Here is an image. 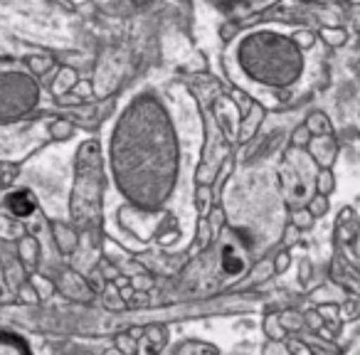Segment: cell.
I'll return each mask as SVG.
<instances>
[{
	"instance_id": "3",
	"label": "cell",
	"mask_w": 360,
	"mask_h": 355,
	"mask_svg": "<svg viewBox=\"0 0 360 355\" xmlns=\"http://www.w3.org/2000/svg\"><path fill=\"white\" fill-rule=\"evenodd\" d=\"M306 148H309V158L319 165V170L321 168H333L335 158H338V141L333 138V134L314 136Z\"/></svg>"
},
{
	"instance_id": "18",
	"label": "cell",
	"mask_w": 360,
	"mask_h": 355,
	"mask_svg": "<svg viewBox=\"0 0 360 355\" xmlns=\"http://www.w3.org/2000/svg\"><path fill=\"white\" fill-rule=\"evenodd\" d=\"M143 335H146V340H150V350L153 353H158L160 348L165 345V338H168V330L165 328H160V325H150V328H143Z\"/></svg>"
},
{
	"instance_id": "10",
	"label": "cell",
	"mask_w": 360,
	"mask_h": 355,
	"mask_svg": "<svg viewBox=\"0 0 360 355\" xmlns=\"http://www.w3.org/2000/svg\"><path fill=\"white\" fill-rule=\"evenodd\" d=\"M193 237H195V247L200 252L210 250L212 242H215V232H212L207 217H198V220H195V235H193Z\"/></svg>"
},
{
	"instance_id": "16",
	"label": "cell",
	"mask_w": 360,
	"mask_h": 355,
	"mask_svg": "<svg viewBox=\"0 0 360 355\" xmlns=\"http://www.w3.org/2000/svg\"><path fill=\"white\" fill-rule=\"evenodd\" d=\"M247 276H250V281H266L269 276H274V264H271V257H269V259L257 262Z\"/></svg>"
},
{
	"instance_id": "15",
	"label": "cell",
	"mask_w": 360,
	"mask_h": 355,
	"mask_svg": "<svg viewBox=\"0 0 360 355\" xmlns=\"http://www.w3.org/2000/svg\"><path fill=\"white\" fill-rule=\"evenodd\" d=\"M306 210L311 212V217L314 220H321V217H326L328 215V210H330V202H328V198H323V195H311L309 198V202H306Z\"/></svg>"
},
{
	"instance_id": "14",
	"label": "cell",
	"mask_w": 360,
	"mask_h": 355,
	"mask_svg": "<svg viewBox=\"0 0 360 355\" xmlns=\"http://www.w3.org/2000/svg\"><path fill=\"white\" fill-rule=\"evenodd\" d=\"M279 321L281 325H284L286 333H301V330L306 328L304 325V314H299V311H284V314H279Z\"/></svg>"
},
{
	"instance_id": "13",
	"label": "cell",
	"mask_w": 360,
	"mask_h": 355,
	"mask_svg": "<svg viewBox=\"0 0 360 355\" xmlns=\"http://www.w3.org/2000/svg\"><path fill=\"white\" fill-rule=\"evenodd\" d=\"M0 355H30V350L25 348V343H20L13 335L0 333Z\"/></svg>"
},
{
	"instance_id": "20",
	"label": "cell",
	"mask_w": 360,
	"mask_h": 355,
	"mask_svg": "<svg viewBox=\"0 0 360 355\" xmlns=\"http://www.w3.org/2000/svg\"><path fill=\"white\" fill-rule=\"evenodd\" d=\"M271 264H274V274H286L294 264V257H291L289 250H279L271 257Z\"/></svg>"
},
{
	"instance_id": "1",
	"label": "cell",
	"mask_w": 360,
	"mask_h": 355,
	"mask_svg": "<svg viewBox=\"0 0 360 355\" xmlns=\"http://www.w3.org/2000/svg\"><path fill=\"white\" fill-rule=\"evenodd\" d=\"M106 163L126 207L163 212L180 191V136L155 91H141L124 106L111 129Z\"/></svg>"
},
{
	"instance_id": "4",
	"label": "cell",
	"mask_w": 360,
	"mask_h": 355,
	"mask_svg": "<svg viewBox=\"0 0 360 355\" xmlns=\"http://www.w3.org/2000/svg\"><path fill=\"white\" fill-rule=\"evenodd\" d=\"M264 116H266L264 106H262L259 101H252L250 111H247L245 119L240 121V131H237V138H240L242 143H250V141L257 136V131L262 129V124H264Z\"/></svg>"
},
{
	"instance_id": "29",
	"label": "cell",
	"mask_w": 360,
	"mask_h": 355,
	"mask_svg": "<svg viewBox=\"0 0 360 355\" xmlns=\"http://www.w3.org/2000/svg\"><path fill=\"white\" fill-rule=\"evenodd\" d=\"M50 131L55 138H70V136L75 134V126H72L70 121H55V124L50 126Z\"/></svg>"
},
{
	"instance_id": "7",
	"label": "cell",
	"mask_w": 360,
	"mask_h": 355,
	"mask_svg": "<svg viewBox=\"0 0 360 355\" xmlns=\"http://www.w3.org/2000/svg\"><path fill=\"white\" fill-rule=\"evenodd\" d=\"M262 330H264V335H266L269 343H284V340L289 338V333H286L284 325H281L279 314H276V311H271V314L264 316V321H262Z\"/></svg>"
},
{
	"instance_id": "23",
	"label": "cell",
	"mask_w": 360,
	"mask_h": 355,
	"mask_svg": "<svg viewBox=\"0 0 360 355\" xmlns=\"http://www.w3.org/2000/svg\"><path fill=\"white\" fill-rule=\"evenodd\" d=\"M301 235H304V232L296 230V227L289 222V225L284 227V232H281V250H289L291 252L301 242Z\"/></svg>"
},
{
	"instance_id": "5",
	"label": "cell",
	"mask_w": 360,
	"mask_h": 355,
	"mask_svg": "<svg viewBox=\"0 0 360 355\" xmlns=\"http://www.w3.org/2000/svg\"><path fill=\"white\" fill-rule=\"evenodd\" d=\"M8 207H11L13 215L27 217V215H32V210H35V198H32V193H27V191L11 193V195H8Z\"/></svg>"
},
{
	"instance_id": "30",
	"label": "cell",
	"mask_w": 360,
	"mask_h": 355,
	"mask_svg": "<svg viewBox=\"0 0 360 355\" xmlns=\"http://www.w3.org/2000/svg\"><path fill=\"white\" fill-rule=\"evenodd\" d=\"M32 284H35V294L40 296V299H47V296H52V291H55L52 281L40 279V276H35V279H32Z\"/></svg>"
},
{
	"instance_id": "31",
	"label": "cell",
	"mask_w": 360,
	"mask_h": 355,
	"mask_svg": "<svg viewBox=\"0 0 360 355\" xmlns=\"http://www.w3.org/2000/svg\"><path fill=\"white\" fill-rule=\"evenodd\" d=\"M311 274H314V264H311L309 257H304V259H301V264H299V284H301V286L309 284V281H311Z\"/></svg>"
},
{
	"instance_id": "34",
	"label": "cell",
	"mask_w": 360,
	"mask_h": 355,
	"mask_svg": "<svg viewBox=\"0 0 360 355\" xmlns=\"http://www.w3.org/2000/svg\"><path fill=\"white\" fill-rule=\"evenodd\" d=\"M355 355H360V345H358V353H355Z\"/></svg>"
},
{
	"instance_id": "22",
	"label": "cell",
	"mask_w": 360,
	"mask_h": 355,
	"mask_svg": "<svg viewBox=\"0 0 360 355\" xmlns=\"http://www.w3.org/2000/svg\"><path fill=\"white\" fill-rule=\"evenodd\" d=\"M314 138V136L309 134V129H306L304 124H299L294 131H291V136H289V143H291V148H306L309 146V141Z\"/></svg>"
},
{
	"instance_id": "24",
	"label": "cell",
	"mask_w": 360,
	"mask_h": 355,
	"mask_svg": "<svg viewBox=\"0 0 360 355\" xmlns=\"http://www.w3.org/2000/svg\"><path fill=\"white\" fill-rule=\"evenodd\" d=\"M340 321H355L360 316V299H348L345 304L338 306Z\"/></svg>"
},
{
	"instance_id": "21",
	"label": "cell",
	"mask_w": 360,
	"mask_h": 355,
	"mask_svg": "<svg viewBox=\"0 0 360 355\" xmlns=\"http://www.w3.org/2000/svg\"><path fill=\"white\" fill-rule=\"evenodd\" d=\"M207 222H210V227H212V232H215V237L220 235V232L225 230V225H227L225 207H220V205L212 207V210L207 212Z\"/></svg>"
},
{
	"instance_id": "2",
	"label": "cell",
	"mask_w": 360,
	"mask_h": 355,
	"mask_svg": "<svg viewBox=\"0 0 360 355\" xmlns=\"http://www.w3.org/2000/svg\"><path fill=\"white\" fill-rule=\"evenodd\" d=\"M227 72L232 82L247 96L255 94V101L262 106L269 99L279 104L304 79L306 57L291 35L276 27H257L232 42L227 52Z\"/></svg>"
},
{
	"instance_id": "26",
	"label": "cell",
	"mask_w": 360,
	"mask_h": 355,
	"mask_svg": "<svg viewBox=\"0 0 360 355\" xmlns=\"http://www.w3.org/2000/svg\"><path fill=\"white\" fill-rule=\"evenodd\" d=\"M291 40H294L301 50H311V47L316 45V37H314V32H311V30H296L294 35H291Z\"/></svg>"
},
{
	"instance_id": "11",
	"label": "cell",
	"mask_w": 360,
	"mask_h": 355,
	"mask_svg": "<svg viewBox=\"0 0 360 355\" xmlns=\"http://www.w3.org/2000/svg\"><path fill=\"white\" fill-rule=\"evenodd\" d=\"M175 355H220V350L202 340H186L175 348Z\"/></svg>"
},
{
	"instance_id": "6",
	"label": "cell",
	"mask_w": 360,
	"mask_h": 355,
	"mask_svg": "<svg viewBox=\"0 0 360 355\" xmlns=\"http://www.w3.org/2000/svg\"><path fill=\"white\" fill-rule=\"evenodd\" d=\"M52 232H55V242H57V247H60L62 254H72V252L77 250L79 237H77L75 230H70V227L62 225V222H55V225H52Z\"/></svg>"
},
{
	"instance_id": "12",
	"label": "cell",
	"mask_w": 360,
	"mask_h": 355,
	"mask_svg": "<svg viewBox=\"0 0 360 355\" xmlns=\"http://www.w3.org/2000/svg\"><path fill=\"white\" fill-rule=\"evenodd\" d=\"M314 186H316V193H319V195H323V198L333 195V193H335V175H333V170H330V168H321L319 173H316Z\"/></svg>"
},
{
	"instance_id": "19",
	"label": "cell",
	"mask_w": 360,
	"mask_h": 355,
	"mask_svg": "<svg viewBox=\"0 0 360 355\" xmlns=\"http://www.w3.org/2000/svg\"><path fill=\"white\" fill-rule=\"evenodd\" d=\"M114 343H116V350H119L121 355H136V353H139V340H136L131 333L116 335Z\"/></svg>"
},
{
	"instance_id": "32",
	"label": "cell",
	"mask_w": 360,
	"mask_h": 355,
	"mask_svg": "<svg viewBox=\"0 0 360 355\" xmlns=\"http://www.w3.org/2000/svg\"><path fill=\"white\" fill-rule=\"evenodd\" d=\"M264 355H289V353H286L284 343H269L264 350Z\"/></svg>"
},
{
	"instance_id": "9",
	"label": "cell",
	"mask_w": 360,
	"mask_h": 355,
	"mask_svg": "<svg viewBox=\"0 0 360 355\" xmlns=\"http://www.w3.org/2000/svg\"><path fill=\"white\" fill-rule=\"evenodd\" d=\"M304 126L309 129L311 136H328V134H333V126H330L328 116H326L323 111H311V114L306 116Z\"/></svg>"
},
{
	"instance_id": "33",
	"label": "cell",
	"mask_w": 360,
	"mask_h": 355,
	"mask_svg": "<svg viewBox=\"0 0 360 355\" xmlns=\"http://www.w3.org/2000/svg\"><path fill=\"white\" fill-rule=\"evenodd\" d=\"M314 348V345H311ZM314 355H338V350L335 348H328V350H323V348H314Z\"/></svg>"
},
{
	"instance_id": "8",
	"label": "cell",
	"mask_w": 360,
	"mask_h": 355,
	"mask_svg": "<svg viewBox=\"0 0 360 355\" xmlns=\"http://www.w3.org/2000/svg\"><path fill=\"white\" fill-rule=\"evenodd\" d=\"M193 207L198 210V217H207V212L215 207V193H212V186H195V193H193Z\"/></svg>"
},
{
	"instance_id": "28",
	"label": "cell",
	"mask_w": 360,
	"mask_h": 355,
	"mask_svg": "<svg viewBox=\"0 0 360 355\" xmlns=\"http://www.w3.org/2000/svg\"><path fill=\"white\" fill-rule=\"evenodd\" d=\"M304 325H306V328H311V330H316V333H319V330L323 328V318H321V314L316 309L304 311Z\"/></svg>"
},
{
	"instance_id": "25",
	"label": "cell",
	"mask_w": 360,
	"mask_h": 355,
	"mask_svg": "<svg viewBox=\"0 0 360 355\" xmlns=\"http://www.w3.org/2000/svg\"><path fill=\"white\" fill-rule=\"evenodd\" d=\"M284 348H286V353H289V355H314V348H311L309 343H304V340H299V338H286Z\"/></svg>"
},
{
	"instance_id": "27",
	"label": "cell",
	"mask_w": 360,
	"mask_h": 355,
	"mask_svg": "<svg viewBox=\"0 0 360 355\" xmlns=\"http://www.w3.org/2000/svg\"><path fill=\"white\" fill-rule=\"evenodd\" d=\"M321 37H323L330 47H340L345 42V32L343 30H330V27H323V30H321Z\"/></svg>"
},
{
	"instance_id": "17",
	"label": "cell",
	"mask_w": 360,
	"mask_h": 355,
	"mask_svg": "<svg viewBox=\"0 0 360 355\" xmlns=\"http://www.w3.org/2000/svg\"><path fill=\"white\" fill-rule=\"evenodd\" d=\"M291 225H294L296 230H301V232H309L311 227L316 225V220L311 217V212L306 210V207H296V210L291 212Z\"/></svg>"
}]
</instances>
